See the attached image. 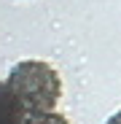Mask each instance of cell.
Listing matches in <instances>:
<instances>
[{
	"label": "cell",
	"mask_w": 121,
	"mask_h": 124,
	"mask_svg": "<svg viewBox=\"0 0 121 124\" xmlns=\"http://www.w3.org/2000/svg\"><path fill=\"white\" fill-rule=\"evenodd\" d=\"M6 89L24 113H49L62 97V78L43 59H24L11 68Z\"/></svg>",
	"instance_id": "cell-1"
},
{
	"label": "cell",
	"mask_w": 121,
	"mask_h": 124,
	"mask_svg": "<svg viewBox=\"0 0 121 124\" xmlns=\"http://www.w3.org/2000/svg\"><path fill=\"white\" fill-rule=\"evenodd\" d=\"M22 124H70V121L62 113L49 111V113H24V121Z\"/></svg>",
	"instance_id": "cell-2"
},
{
	"label": "cell",
	"mask_w": 121,
	"mask_h": 124,
	"mask_svg": "<svg viewBox=\"0 0 121 124\" xmlns=\"http://www.w3.org/2000/svg\"><path fill=\"white\" fill-rule=\"evenodd\" d=\"M105 124H121V111H116V113H113V116H110Z\"/></svg>",
	"instance_id": "cell-3"
}]
</instances>
